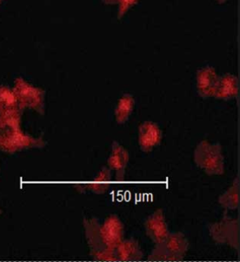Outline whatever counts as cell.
Returning a JSON list of instances; mask_svg holds the SVG:
<instances>
[{"label": "cell", "mask_w": 240, "mask_h": 262, "mask_svg": "<svg viewBox=\"0 0 240 262\" xmlns=\"http://www.w3.org/2000/svg\"><path fill=\"white\" fill-rule=\"evenodd\" d=\"M218 203L226 210L238 209L239 206V178L235 177L232 185L218 198Z\"/></svg>", "instance_id": "cell-12"}, {"label": "cell", "mask_w": 240, "mask_h": 262, "mask_svg": "<svg viewBox=\"0 0 240 262\" xmlns=\"http://www.w3.org/2000/svg\"><path fill=\"white\" fill-rule=\"evenodd\" d=\"M135 101L133 96L129 93L123 95L118 99L114 110V119L118 124L128 122L135 108Z\"/></svg>", "instance_id": "cell-13"}, {"label": "cell", "mask_w": 240, "mask_h": 262, "mask_svg": "<svg viewBox=\"0 0 240 262\" xmlns=\"http://www.w3.org/2000/svg\"><path fill=\"white\" fill-rule=\"evenodd\" d=\"M112 181V171L107 166L103 167L90 185L92 192L101 194L109 189Z\"/></svg>", "instance_id": "cell-14"}, {"label": "cell", "mask_w": 240, "mask_h": 262, "mask_svg": "<svg viewBox=\"0 0 240 262\" xmlns=\"http://www.w3.org/2000/svg\"><path fill=\"white\" fill-rule=\"evenodd\" d=\"M238 94V79L232 75H226L218 78L213 97L220 100L235 99Z\"/></svg>", "instance_id": "cell-11"}, {"label": "cell", "mask_w": 240, "mask_h": 262, "mask_svg": "<svg viewBox=\"0 0 240 262\" xmlns=\"http://www.w3.org/2000/svg\"><path fill=\"white\" fill-rule=\"evenodd\" d=\"M137 0H119V9H118V18L123 16L131 7H133Z\"/></svg>", "instance_id": "cell-15"}, {"label": "cell", "mask_w": 240, "mask_h": 262, "mask_svg": "<svg viewBox=\"0 0 240 262\" xmlns=\"http://www.w3.org/2000/svg\"><path fill=\"white\" fill-rule=\"evenodd\" d=\"M189 242L184 233L181 231H169L166 237L148 256V260L152 261H179L187 253Z\"/></svg>", "instance_id": "cell-2"}, {"label": "cell", "mask_w": 240, "mask_h": 262, "mask_svg": "<svg viewBox=\"0 0 240 262\" xmlns=\"http://www.w3.org/2000/svg\"><path fill=\"white\" fill-rule=\"evenodd\" d=\"M129 161L128 150L117 141H113L110 154L107 160V166L115 173L117 181L123 180Z\"/></svg>", "instance_id": "cell-8"}, {"label": "cell", "mask_w": 240, "mask_h": 262, "mask_svg": "<svg viewBox=\"0 0 240 262\" xmlns=\"http://www.w3.org/2000/svg\"><path fill=\"white\" fill-rule=\"evenodd\" d=\"M217 81L218 77L212 67H205L201 70L197 74L196 88L198 95L203 99L212 97Z\"/></svg>", "instance_id": "cell-10"}, {"label": "cell", "mask_w": 240, "mask_h": 262, "mask_svg": "<svg viewBox=\"0 0 240 262\" xmlns=\"http://www.w3.org/2000/svg\"><path fill=\"white\" fill-rule=\"evenodd\" d=\"M209 236L215 243L239 250V222L238 219L224 217L208 227Z\"/></svg>", "instance_id": "cell-3"}, {"label": "cell", "mask_w": 240, "mask_h": 262, "mask_svg": "<svg viewBox=\"0 0 240 262\" xmlns=\"http://www.w3.org/2000/svg\"><path fill=\"white\" fill-rule=\"evenodd\" d=\"M216 1H218V2H226V0H216Z\"/></svg>", "instance_id": "cell-17"}, {"label": "cell", "mask_w": 240, "mask_h": 262, "mask_svg": "<svg viewBox=\"0 0 240 262\" xmlns=\"http://www.w3.org/2000/svg\"><path fill=\"white\" fill-rule=\"evenodd\" d=\"M163 133L158 124L153 121H145L138 129V143L143 152L152 151L163 140Z\"/></svg>", "instance_id": "cell-6"}, {"label": "cell", "mask_w": 240, "mask_h": 262, "mask_svg": "<svg viewBox=\"0 0 240 262\" xmlns=\"http://www.w3.org/2000/svg\"><path fill=\"white\" fill-rule=\"evenodd\" d=\"M101 224L97 219L87 220L85 223L86 237L95 259L103 261H117L115 250L109 249L105 245L100 231Z\"/></svg>", "instance_id": "cell-4"}, {"label": "cell", "mask_w": 240, "mask_h": 262, "mask_svg": "<svg viewBox=\"0 0 240 262\" xmlns=\"http://www.w3.org/2000/svg\"><path fill=\"white\" fill-rule=\"evenodd\" d=\"M115 251L117 261H138L144 257L139 243L134 237L123 239Z\"/></svg>", "instance_id": "cell-9"}, {"label": "cell", "mask_w": 240, "mask_h": 262, "mask_svg": "<svg viewBox=\"0 0 240 262\" xmlns=\"http://www.w3.org/2000/svg\"><path fill=\"white\" fill-rule=\"evenodd\" d=\"M106 2L111 3V4H115V3L118 2V0H106Z\"/></svg>", "instance_id": "cell-16"}, {"label": "cell", "mask_w": 240, "mask_h": 262, "mask_svg": "<svg viewBox=\"0 0 240 262\" xmlns=\"http://www.w3.org/2000/svg\"><path fill=\"white\" fill-rule=\"evenodd\" d=\"M101 235L105 245L115 250L125 238L124 224L117 214H111L105 219L100 227Z\"/></svg>", "instance_id": "cell-5"}, {"label": "cell", "mask_w": 240, "mask_h": 262, "mask_svg": "<svg viewBox=\"0 0 240 262\" xmlns=\"http://www.w3.org/2000/svg\"><path fill=\"white\" fill-rule=\"evenodd\" d=\"M146 235L154 244L159 243L169 234L166 217L162 209L155 210L143 222Z\"/></svg>", "instance_id": "cell-7"}, {"label": "cell", "mask_w": 240, "mask_h": 262, "mask_svg": "<svg viewBox=\"0 0 240 262\" xmlns=\"http://www.w3.org/2000/svg\"><path fill=\"white\" fill-rule=\"evenodd\" d=\"M195 165L208 176H222L225 171V158L221 144L200 141L193 151Z\"/></svg>", "instance_id": "cell-1"}]
</instances>
